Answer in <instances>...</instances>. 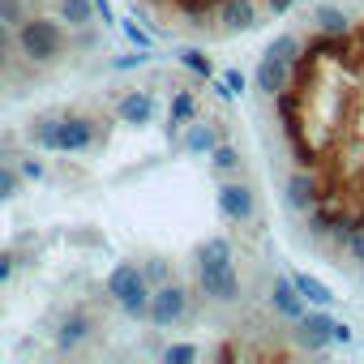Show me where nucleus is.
<instances>
[{"mask_svg":"<svg viewBox=\"0 0 364 364\" xmlns=\"http://www.w3.org/2000/svg\"><path fill=\"white\" fill-rule=\"evenodd\" d=\"M18 48L31 65H52L56 56H65L69 48V26L56 18H43V14H31L22 26H18Z\"/></svg>","mask_w":364,"mask_h":364,"instance_id":"nucleus-1","label":"nucleus"},{"mask_svg":"<svg viewBox=\"0 0 364 364\" xmlns=\"http://www.w3.org/2000/svg\"><path fill=\"white\" fill-rule=\"evenodd\" d=\"M107 296L120 304V313H129V317H146V309H150V283H146L141 266H133V262H116L112 274H107Z\"/></svg>","mask_w":364,"mask_h":364,"instance_id":"nucleus-2","label":"nucleus"},{"mask_svg":"<svg viewBox=\"0 0 364 364\" xmlns=\"http://www.w3.org/2000/svg\"><path fill=\"white\" fill-rule=\"evenodd\" d=\"M185 313H189V287H180V283L167 279V283H159L150 291V309H146V321L150 326L167 330V326H176Z\"/></svg>","mask_w":364,"mask_h":364,"instance_id":"nucleus-3","label":"nucleus"},{"mask_svg":"<svg viewBox=\"0 0 364 364\" xmlns=\"http://www.w3.org/2000/svg\"><path fill=\"white\" fill-rule=\"evenodd\" d=\"M198 287H202V296L215 300V304L240 300V270H236V262H228V266H202V270H198Z\"/></svg>","mask_w":364,"mask_h":364,"instance_id":"nucleus-4","label":"nucleus"},{"mask_svg":"<svg viewBox=\"0 0 364 364\" xmlns=\"http://www.w3.org/2000/svg\"><path fill=\"white\" fill-rule=\"evenodd\" d=\"M215 202H219V215H223L228 223H249V219H253V210H257L253 189H249V185H240V180H223L219 193H215Z\"/></svg>","mask_w":364,"mask_h":364,"instance_id":"nucleus-5","label":"nucleus"},{"mask_svg":"<svg viewBox=\"0 0 364 364\" xmlns=\"http://www.w3.org/2000/svg\"><path fill=\"white\" fill-rule=\"evenodd\" d=\"M330 334H334V317L330 313H304L296 321V330H291V338H296L300 351H326L334 343Z\"/></svg>","mask_w":364,"mask_h":364,"instance_id":"nucleus-6","label":"nucleus"},{"mask_svg":"<svg viewBox=\"0 0 364 364\" xmlns=\"http://www.w3.org/2000/svg\"><path fill=\"white\" fill-rule=\"evenodd\" d=\"M90 146H95V120L90 116H60L56 154H82Z\"/></svg>","mask_w":364,"mask_h":364,"instance_id":"nucleus-7","label":"nucleus"},{"mask_svg":"<svg viewBox=\"0 0 364 364\" xmlns=\"http://www.w3.org/2000/svg\"><path fill=\"white\" fill-rule=\"evenodd\" d=\"M253 86H257V95L279 99V95L291 86V65H287V60H274V56H262L257 69H253Z\"/></svg>","mask_w":364,"mask_h":364,"instance_id":"nucleus-8","label":"nucleus"},{"mask_svg":"<svg viewBox=\"0 0 364 364\" xmlns=\"http://www.w3.org/2000/svg\"><path fill=\"white\" fill-rule=\"evenodd\" d=\"M215 18H219V26H223L228 35H245V31L262 26L253 0H219V5H215Z\"/></svg>","mask_w":364,"mask_h":364,"instance_id":"nucleus-9","label":"nucleus"},{"mask_svg":"<svg viewBox=\"0 0 364 364\" xmlns=\"http://www.w3.org/2000/svg\"><path fill=\"white\" fill-rule=\"evenodd\" d=\"M154 112H159V103H154V95H150V90H129V95H120V99H116V116H120V124L141 129V124H150V120H154Z\"/></svg>","mask_w":364,"mask_h":364,"instance_id":"nucleus-10","label":"nucleus"},{"mask_svg":"<svg viewBox=\"0 0 364 364\" xmlns=\"http://www.w3.org/2000/svg\"><path fill=\"white\" fill-rule=\"evenodd\" d=\"M304 304H309V300H304V296L296 291L291 274H287V279H274V283H270V309H274L279 317H287V321H300V317L309 313Z\"/></svg>","mask_w":364,"mask_h":364,"instance_id":"nucleus-11","label":"nucleus"},{"mask_svg":"<svg viewBox=\"0 0 364 364\" xmlns=\"http://www.w3.org/2000/svg\"><path fill=\"white\" fill-rule=\"evenodd\" d=\"M219 141H223L219 129H215L210 120H198V116H193L185 129H180V150H185V154H210Z\"/></svg>","mask_w":364,"mask_h":364,"instance_id":"nucleus-12","label":"nucleus"},{"mask_svg":"<svg viewBox=\"0 0 364 364\" xmlns=\"http://www.w3.org/2000/svg\"><path fill=\"white\" fill-rule=\"evenodd\" d=\"M283 202H287L291 210H313V206L321 202V193H317V180H313L309 171H296V176H287V185H283Z\"/></svg>","mask_w":364,"mask_h":364,"instance_id":"nucleus-13","label":"nucleus"},{"mask_svg":"<svg viewBox=\"0 0 364 364\" xmlns=\"http://www.w3.org/2000/svg\"><path fill=\"white\" fill-rule=\"evenodd\" d=\"M90 330H95V321H90L86 313H69V317L60 321V330H56V347H60V351H73V347H82V343L90 338Z\"/></svg>","mask_w":364,"mask_h":364,"instance_id":"nucleus-14","label":"nucleus"},{"mask_svg":"<svg viewBox=\"0 0 364 364\" xmlns=\"http://www.w3.org/2000/svg\"><path fill=\"white\" fill-rule=\"evenodd\" d=\"M193 116H198V95H193V90H176V95H171V107H167V133L176 137Z\"/></svg>","mask_w":364,"mask_h":364,"instance_id":"nucleus-15","label":"nucleus"},{"mask_svg":"<svg viewBox=\"0 0 364 364\" xmlns=\"http://www.w3.org/2000/svg\"><path fill=\"white\" fill-rule=\"evenodd\" d=\"M291 283H296V291H300L309 304H317V309H330V304H334V291H330L317 274H309V270H291Z\"/></svg>","mask_w":364,"mask_h":364,"instance_id":"nucleus-16","label":"nucleus"},{"mask_svg":"<svg viewBox=\"0 0 364 364\" xmlns=\"http://www.w3.org/2000/svg\"><path fill=\"white\" fill-rule=\"evenodd\" d=\"M313 26H317V35L338 39V35H347V31H351V18H347L338 5H317V9H313Z\"/></svg>","mask_w":364,"mask_h":364,"instance_id":"nucleus-17","label":"nucleus"},{"mask_svg":"<svg viewBox=\"0 0 364 364\" xmlns=\"http://www.w3.org/2000/svg\"><path fill=\"white\" fill-rule=\"evenodd\" d=\"M60 22L69 31H82L90 22H99V9H95V0H60Z\"/></svg>","mask_w":364,"mask_h":364,"instance_id":"nucleus-18","label":"nucleus"},{"mask_svg":"<svg viewBox=\"0 0 364 364\" xmlns=\"http://www.w3.org/2000/svg\"><path fill=\"white\" fill-rule=\"evenodd\" d=\"M193 262H198V270H202V266H228V262H232V240H228V236L202 240L198 253H193Z\"/></svg>","mask_w":364,"mask_h":364,"instance_id":"nucleus-19","label":"nucleus"},{"mask_svg":"<svg viewBox=\"0 0 364 364\" xmlns=\"http://www.w3.org/2000/svg\"><path fill=\"white\" fill-rule=\"evenodd\" d=\"M176 60H180V69H189L198 82H215V65H210V56L202 48H180Z\"/></svg>","mask_w":364,"mask_h":364,"instance_id":"nucleus-20","label":"nucleus"},{"mask_svg":"<svg viewBox=\"0 0 364 364\" xmlns=\"http://www.w3.org/2000/svg\"><path fill=\"white\" fill-rule=\"evenodd\" d=\"M56 133H60V116H39L31 124V141L39 150H56Z\"/></svg>","mask_w":364,"mask_h":364,"instance_id":"nucleus-21","label":"nucleus"},{"mask_svg":"<svg viewBox=\"0 0 364 364\" xmlns=\"http://www.w3.org/2000/svg\"><path fill=\"white\" fill-rule=\"evenodd\" d=\"M262 56H274V60L296 65V56H300V39H296V35H274V39L266 43V52H262Z\"/></svg>","mask_w":364,"mask_h":364,"instance_id":"nucleus-22","label":"nucleus"},{"mask_svg":"<svg viewBox=\"0 0 364 364\" xmlns=\"http://www.w3.org/2000/svg\"><path fill=\"white\" fill-rule=\"evenodd\" d=\"M210 167H215L219 176H232V171L240 167V150H236L232 141H219V146L210 150Z\"/></svg>","mask_w":364,"mask_h":364,"instance_id":"nucleus-23","label":"nucleus"},{"mask_svg":"<svg viewBox=\"0 0 364 364\" xmlns=\"http://www.w3.org/2000/svg\"><path fill=\"white\" fill-rule=\"evenodd\" d=\"M146 60H150V52H146V48H129V52H116L107 65H112L116 73H129V69H141Z\"/></svg>","mask_w":364,"mask_h":364,"instance_id":"nucleus-24","label":"nucleus"},{"mask_svg":"<svg viewBox=\"0 0 364 364\" xmlns=\"http://www.w3.org/2000/svg\"><path fill=\"white\" fill-rule=\"evenodd\" d=\"M22 171L18 167H5V163H0V202H9L14 193H22Z\"/></svg>","mask_w":364,"mask_h":364,"instance_id":"nucleus-25","label":"nucleus"},{"mask_svg":"<svg viewBox=\"0 0 364 364\" xmlns=\"http://www.w3.org/2000/svg\"><path fill=\"white\" fill-rule=\"evenodd\" d=\"M31 18V9H26V0H0V22H9L14 31L22 26Z\"/></svg>","mask_w":364,"mask_h":364,"instance_id":"nucleus-26","label":"nucleus"},{"mask_svg":"<svg viewBox=\"0 0 364 364\" xmlns=\"http://www.w3.org/2000/svg\"><path fill=\"white\" fill-rule=\"evenodd\" d=\"M193 360H198V347L193 343H171L163 351V364H193Z\"/></svg>","mask_w":364,"mask_h":364,"instance_id":"nucleus-27","label":"nucleus"},{"mask_svg":"<svg viewBox=\"0 0 364 364\" xmlns=\"http://www.w3.org/2000/svg\"><path fill=\"white\" fill-rule=\"evenodd\" d=\"M120 31H124V39H129L133 48H146V52L154 48V39H150V35H146V31H141V26L133 22V18H120Z\"/></svg>","mask_w":364,"mask_h":364,"instance_id":"nucleus-28","label":"nucleus"},{"mask_svg":"<svg viewBox=\"0 0 364 364\" xmlns=\"http://www.w3.org/2000/svg\"><path fill=\"white\" fill-rule=\"evenodd\" d=\"M141 274H146L150 287H159V283H167V262L163 257H150V262H141Z\"/></svg>","mask_w":364,"mask_h":364,"instance_id":"nucleus-29","label":"nucleus"},{"mask_svg":"<svg viewBox=\"0 0 364 364\" xmlns=\"http://www.w3.org/2000/svg\"><path fill=\"white\" fill-rule=\"evenodd\" d=\"M347 253H351V257L364 266V223H355V232L347 236Z\"/></svg>","mask_w":364,"mask_h":364,"instance_id":"nucleus-30","label":"nucleus"},{"mask_svg":"<svg viewBox=\"0 0 364 364\" xmlns=\"http://www.w3.org/2000/svg\"><path fill=\"white\" fill-rule=\"evenodd\" d=\"M18 171H22L26 180H43V176H48V167H43L39 159H22V163H18Z\"/></svg>","mask_w":364,"mask_h":364,"instance_id":"nucleus-31","label":"nucleus"},{"mask_svg":"<svg viewBox=\"0 0 364 364\" xmlns=\"http://www.w3.org/2000/svg\"><path fill=\"white\" fill-rule=\"evenodd\" d=\"M95 9H99V26H116V9H112V0H95Z\"/></svg>","mask_w":364,"mask_h":364,"instance_id":"nucleus-32","label":"nucleus"},{"mask_svg":"<svg viewBox=\"0 0 364 364\" xmlns=\"http://www.w3.org/2000/svg\"><path fill=\"white\" fill-rule=\"evenodd\" d=\"M330 338H334L338 347H347V343H351L355 334H351V326H347V321H334V334H330Z\"/></svg>","mask_w":364,"mask_h":364,"instance_id":"nucleus-33","label":"nucleus"},{"mask_svg":"<svg viewBox=\"0 0 364 364\" xmlns=\"http://www.w3.org/2000/svg\"><path fill=\"white\" fill-rule=\"evenodd\" d=\"M291 5H296V0H266V9H270L274 18H283V14H291Z\"/></svg>","mask_w":364,"mask_h":364,"instance_id":"nucleus-34","label":"nucleus"},{"mask_svg":"<svg viewBox=\"0 0 364 364\" xmlns=\"http://www.w3.org/2000/svg\"><path fill=\"white\" fill-rule=\"evenodd\" d=\"M14 39H18V31H14L9 22H0V48H5V52H9V48H14Z\"/></svg>","mask_w":364,"mask_h":364,"instance_id":"nucleus-35","label":"nucleus"},{"mask_svg":"<svg viewBox=\"0 0 364 364\" xmlns=\"http://www.w3.org/2000/svg\"><path fill=\"white\" fill-rule=\"evenodd\" d=\"M9 274H14V257H9V253H0V283H5Z\"/></svg>","mask_w":364,"mask_h":364,"instance_id":"nucleus-36","label":"nucleus"},{"mask_svg":"<svg viewBox=\"0 0 364 364\" xmlns=\"http://www.w3.org/2000/svg\"><path fill=\"white\" fill-rule=\"evenodd\" d=\"M5 65H9V52H5V48H0V77H5Z\"/></svg>","mask_w":364,"mask_h":364,"instance_id":"nucleus-37","label":"nucleus"}]
</instances>
